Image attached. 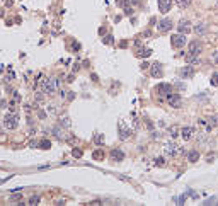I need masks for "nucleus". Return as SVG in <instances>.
Masks as SVG:
<instances>
[{
  "mask_svg": "<svg viewBox=\"0 0 218 206\" xmlns=\"http://www.w3.org/2000/svg\"><path fill=\"white\" fill-rule=\"evenodd\" d=\"M58 85H60V80H56V79H44V80H43V84H41V90H43V94L51 96V94H55V90H56Z\"/></svg>",
  "mask_w": 218,
  "mask_h": 206,
  "instance_id": "f257e3e1",
  "label": "nucleus"
},
{
  "mask_svg": "<svg viewBox=\"0 0 218 206\" xmlns=\"http://www.w3.org/2000/svg\"><path fill=\"white\" fill-rule=\"evenodd\" d=\"M170 44H172V48H182L186 44V34H182V32L174 34L170 38Z\"/></svg>",
  "mask_w": 218,
  "mask_h": 206,
  "instance_id": "f03ea898",
  "label": "nucleus"
},
{
  "mask_svg": "<svg viewBox=\"0 0 218 206\" xmlns=\"http://www.w3.org/2000/svg\"><path fill=\"white\" fill-rule=\"evenodd\" d=\"M17 114H7L5 118H4V126L7 128V129H15L17 128Z\"/></svg>",
  "mask_w": 218,
  "mask_h": 206,
  "instance_id": "7ed1b4c3",
  "label": "nucleus"
},
{
  "mask_svg": "<svg viewBox=\"0 0 218 206\" xmlns=\"http://www.w3.org/2000/svg\"><path fill=\"white\" fill-rule=\"evenodd\" d=\"M164 150H165V153H167V155H177V153H184V150L179 147V145H176L174 141H170V143H165Z\"/></svg>",
  "mask_w": 218,
  "mask_h": 206,
  "instance_id": "20e7f679",
  "label": "nucleus"
},
{
  "mask_svg": "<svg viewBox=\"0 0 218 206\" xmlns=\"http://www.w3.org/2000/svg\"><path fill=\"white\" fill-rule=\"evenodd\" d=\"M167 102L170 104V108H176V109H179L181 106H182V99H181V96L172 94V92L167 96Z\"/></svg>",
  "mask_w": 218,
  "mask_h": 206,
  "instance_id": "39448f33",
  "label": "nucleus"
},
{
  "mask_svg": "<svg viewBox=\"0 0 218 206\" xmlns=\"http://www.w3.org/2000/svg\"><path fill=\"white\" fill-rule=\"evenodd\" d=\"M188 53H189V56H198L201 53V43L199 41H191L188 46Z\"/></svg>",
  "mask_w": 218,
  "mask_h": 206,
  "instance_id": "423d86ee",
  "label": "nucleus"
},
{
  "mask_svg": "<svg viewBox=\"0 0 218 206\" xmlns=\"http://www.w3.org/2000/svg\"><path fill=\"white\" fill-rule=\"evenodd\" d=\"M157 29L160 31V32H167V31L172 29V20L170 19H162L159 22V26H157Z\"/></svg>",
  "mask_w": 218,
  "mask_h": 206,
  "instance_id": "0eeeda50",
  "label": "nucleus"
},
{
  "mask_svg": "<svg viewBox=\"0 0 218 206\" xmlns=\"http://www.w3.org/2000/svg\"><path fill=\"white\" fill-rule=\"evenodd\" d=\"M177 31H179V32H182V34H188V32H191V22L182 19L177 24Z\"/></svg>",
  "mask_w": 218,
  "mask_h": 206,
  "instance_id": "6e6552de",
  "label": "nucleus"
},
{
  "mask_svg": "<svg viewBox=\"0 0 218 206\" xmlns=\"http://www.w3.org/2000/svg\"><path fill=\"white\" fill-rule=\"evenodd\" d=\"M150 73H152L153 79H160V77H162V65H160V63H153Z\"/></svg>",
  "mask_w": 218,
  "mask_h": 206,
  "instance_id": "1a4fd4ad",
  "label": "nucleus"
},
{
  "mask_svg": "<svg viewBox=\"0 0 218 206\" xmlns=\"http://www.w3.org/2000/svg\"><path fill=\"white\" fill-rule=\"evenodd\" d=\"M157 92H159L160 96H169V94L172 92V87H170L169 84H159V85H157Z\"/></svg>",
  "mask_w": 218,
  "mask_h": 206,
  "instance_id": "9d476101",
  "label": "nucleus"
},
{
  "mask_svg": "<svg viewBox=\"0 0 218 206\" xmlns=\"http://www.w3.org/2000/svg\"><path fill=\"white\" fill-rule=\"evenodd\" d=\"M193 135H194V128L186 126V128H182V129H181V136L184 138L186 141H188V140H191V138H193Z\"/></svg>",
  "mask_w": 218,
  "mask_h": 206,
  "instance_id": "9b49d317",
  "label": "nucleus"
},
{
  "mask_svg": "<svg viewBox=\"0 0 218 206\" xmlns=\"http://www.w3.org/2000/svg\"><path fill=\"white\" fill-rule=\"evenodd\" d=\"M170 5H172V0H159V10L162 14H167Z\"/></svg>",
  "mask_w": 218,
  "mask_h": 206,
  "instance_id": "f8f14e48",
  "label": "nucleus"
},
{
  "mask_svg": "<svg viewBox=\"0 0 218 206\" xmlns=\"http://www.w3.org/2000/svg\"><path fill=\"white\" fill-rule=\"evenodd\" d=\"M119 136H121V140H126V138L131 136V129H128V128H124V124L123 123H119Z\"/></svg>",
  "mask_w": 218,
  "mask_h": 206,
  "instance_id": "ddd939ff",
  "label": "nucleus"
},
{
  "mask_svg": "<svg viewBox=\"0 0 218 206\" xmlns=\"http://www.w3.org/2000/svg\"><path fill=\"white\" fill-rule=\"evenodd\" d=\"M194 75V68L193 67H184V68L181 70V77L182 79H191Z\"/></svg>",
  "mask_w": 218,
  "mask_h": 206,
  "instance_id": "4468645a",
  "label": "nucleus"
},
{
  "mask_svg": "<svg viewBox=\"0 0 218 206\" xmlns=\"http://www.w3.org/2000/svg\"><path fill=\"white\" fill-rule=\"evenodd\" d=\"M123 158H124V153H123L121 150H113V152H111V160H113V162H121Z\"/></svg>",
  "mask_w": 218,
  "mask_h": 206,
  "instance_id": "2eb2a0df",
  "label": "nucleus"
},
{
  "mask_svg": "<svg viewBox=\"0 0 218 206\" xmlns=\"http://www.w3.org/2000/svg\"><path fill=\"white\" fill-rule=\"evenodd\" d=\"M191 2L193 0H176V5H177L179 9H186V7L191 5Z\"/></svg>",
  "mask_w": 218,
  "mask_h": 206,
  "instance_id": "dca6fc26",
  "label": "nucleus"
},
{
  "mask_svg": "<svg viewBox=\"0 0 218 206\" xmlns=\"http://www.w3.org/2000/svg\"><path fill=\"white\" fill-rule=\"evenodd\" d=\"M198 158H199V153L196 152V150H191V152L188 153V160H189V162H196Z\"/></svg>",
  "mask_w": 218,
  "mask_h": 206,
  "instance_id": "f3484780",
  "label": "nucleus"
},
{
  "mask_svg": "<svg viewBox=\"0 0 218 206\" xmlns=\"http://www.w3.org/2000/svg\"><path fill=\"white\" fill-rule=\"evenodd\" d=\"M39 148H43V150H50V148H51V141H50V140H43V141H39Z\"/></svg>",
  "mask_w": 218,
  "mask_h": 206,
  "instance_id": "a211bd4d",
  "label": "nucleus"
},
{
  "mask_svg": "<svg viewBox=\"0 0 218 206\" xmlns=\"http://www.w3.org/2000/svg\"><path fill=\"white\" fill-rule=\"evenodd\" d=\"M205 31H206L205 24H198V26L194 27V32H196V34H205Z\"/></svg>",
  "mask_w": 218,
  "mask_h": 206,
  "instance_id": "6ab92c4d",
  "label": "nucleus"
},
{
  "mask_svg": "<svg viewBox=\"0 0 218 206\" xmlns=\"http://www.w3.org/2000/svg\"><path fill=\"white\" fill-rule=\"evenodd\" d=\"M150 55H152V49H140L138 51V56H141V58H147Z\"/></svg>",
  "mask_w": 218,
  "mask_h": 206,
  "instance_id": "aec40b11",
  "label": "nucleus"
},
{
  "mask_svg": "<svg viewBox=\"0 0 218 206\" xmlns=\"http://www.w3.org/2000/svg\"><path fill=\"white\" fill-rule=\"evenodd\" d=\"M92 157L96 158V160H101V158H104V153H102V150H96L92 153Z\"/></svg>",
  "mask_w": 218,
  "mask_h": 206,
  "instance_id": "412c9836",
  "label": "nucleus"
},
{
  "mask_svg": "<svg viewBox=\"0 0 218 206\" xmlns=\"http://www.w3.org/2000/svg\"><path fill=\"white\" fill-rule=\"evenodd\" d=\"M169 133H170V136H172V138H176V136H177V133H179V128L177 126L169 128Z\"/></svg>",
  "mask_w": 218,
  "mask_h": 206,
  "instance_id": "4be33fe9",
  "label": "nucleus"
},
{
  "mask_svg": "<svg viewBox=\"0 0 218 206\" xmlns=\"http://www.w3.org/2000/svg\"><path fill=\"white\" fill-rule=\"evenodd\" d=\"M210 82H211V85H213V87H218V73H213Z\"/></svg>",
  "mask_w": 218,
  "mask_h": 206,
  "instance_id": "5701e85b",
  "label": "nucleus"
},
{
  "mask_svg": "<svg viewBox=\"0 0 218 206\" xmlns=\"http://www.w3.org/2000/svg\"><path fill=\"white\" fill-rule=\"evenodd\" d=\"M72 155L75 158H80L82 157V150H80V148H73V150H72Z\"/></svg>",
  "mask_w": 218,
  "mask_h": 206,
  "instance_id": "b1692460",
  "label": "nucleus"
},
{
  "mask_svg": "<svg viewBox=\"0 0 218 206\" xmlns=\"http://www.w3.org/2000/svg\"><path fill=\"white\" fill-rule=\"evenodd\" d=\"M29 205H32V206L39 205V196H32V198L29 199Z\"/></svg>",
  "mask_w": 218,
  "mask_h": 206,
  "instance_id": "393cba45",
  "label": "nucleus"
},
{
  "mask_svg": "<svg viewBox=\"0 0 218 206\" xmlns=\"http://www.w3.org/2000/svg\"><path fill=\"white\" fill-rule=\"evenodd\" d=\"M94 141H96L97 145H102V143H104V136H102V135H96V138H94Z\"/></svg>",
  "mask_w": 218,
  "mask_h": 206,
  "instance_id": "a878e982",
  "label": "nucleus"
},
{
  "mask_svg": "<svg viewBox=\"0 0 218 206\" xmlns=\"http://www.w3.org/2000/svg\"><path fill=\"white\" fill-rule=\"evenodd\" d=\"M124 14H126V15H131V14H133V10H131L128 5H126V7H124Z\"/></svg>",
  "mask_w": 218,
  "mask_h": 206,
  "instance_id": "bb28decb",
  "label": "nucleus"
},
{
  "mask_svg": "<svg viewBox=\"0 0 218 206\" xmlns=\"http://www.w3.org/2000/svg\"><path fill=\"white\" fill-rule=\"evenodd\" d=\"M155 165H164V158H157V160H155Z\"/></svg>",
  "mask_w": 218,
  "mask_h": 206,
  "instance_id": "cd10ccee",
  "label": "nucleus"
},
{
  "mask_svg": "<svg viewBox=\"0 0 218 206\" xmlns=\"http://www.w3.org/2000/svg\"><path fill=\"white\" fill-rule=\"evenodd\" d=\"M29 147H31V148H36V147H39V143H38V141H31Z\"/></svg>",
  "mask_w": 218,
  "mask_h": 206,
  "instance_id": "c85d7f7f",
  "label": "nucleus"
},
{
  "mask_svg": "<svg viewBox=\"0 0 218 206\" xmlns=\"http://www.w3.org/2000/svg\"><path fill=\"white\" fill-rule=\"evenodd\" d=\"M14 99H15V101H20V96L17 94V92H14Z\"/></svg>",
  "mask_w": 218,
  "mask_h": 206,
  "instance_id": "c756f323",
  "label": "nucleus"
},
{
  "mask_svg": "<svg viewBox=\"0 0 218 206\" xmlns=\"http://www.w3.org/2000/svg\"><path fill=\"white\" fill-rule=\"evenodd\" d=\"M215 61H217V63H218V51H217V53H215Z\"/></svg>",
  "mask_w": 218,
  "mask_h": 206,
  "instance_id": "7c9ffc66",
  "label": "nucleus"
}]
</instances>
